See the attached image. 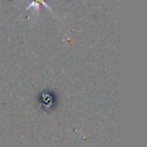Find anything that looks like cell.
Instances as JSON below:
<instances>
[{"label":"cell","instance_id":"obj_1","mask_svg":"<svg viewBox=\"0 0 147 147\" xmlns=\"http://www.w3.org/2000/svg\"><path fill=\"white\" fill-rule=\"evenodd\" d=\"M42 5V6H45V8L47 9V10L51 11L53 14H55V12H53V10H51V8L49 6V5L47 4V2H45V0H31L30 4L28 5V6L25 8V10H29V9H32L33 12H36L37 14L39 13V11H40V6Z\"/></svg>","mask_w":147,"mask_h":147}]
</instances>
